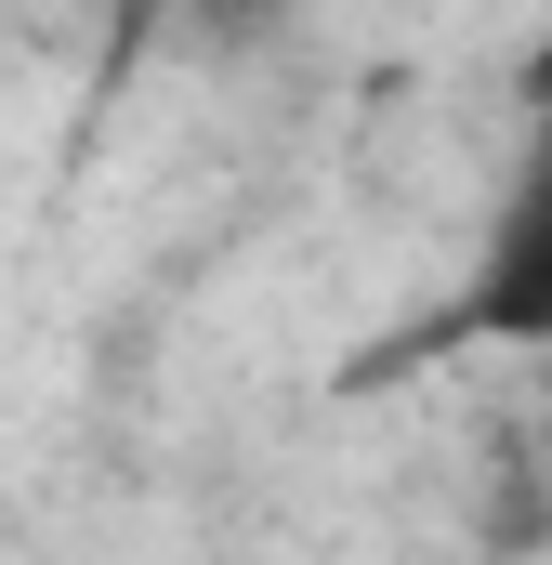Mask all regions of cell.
<instances>
[{
	"instance_id": "obj_2",
	"label": "cell",
	"mask_w": 552,
	"mask_h": 565,
	"mask_svg": "<svg viewBox=\"0 0 552 565\" xmlns=\"http://www.w3.org/2000/svg\"><path fill=\"white\" fill-rule=\"evenodd\" d=\"M540 119H552V40H540Z\"/></svg>"
},
{
	"instance_id": "obj_1",
	"label": "cell",
	"mask_w": 552,
	"mask_h": 565,
	"mask_svg": "<svg viewBox=\"0 0 552 565\" xmlns=\"http://www.w3.org/2000/svg\"><path fill=\"white\" fill-rule=\"evenodd\" d=\"M474 329L500 342H552V119L500 184V224H487V264H474Z\"/></svg>"
}]
</instances>
